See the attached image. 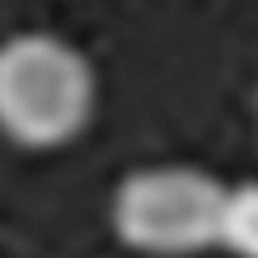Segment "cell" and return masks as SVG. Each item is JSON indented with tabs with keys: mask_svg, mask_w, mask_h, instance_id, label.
<instances>
[{
	"mask_svg": "<svg viewBox=\"0 0 258 258\" xmlns=\"http://www.w3.org/2000/svg\"><path fill=\"white\" fill-rule=\"evenodd\" d=\"M94 117V66L56 33L0 42V132L24 150L71 146Z\"/></svg>",
	"mask_w": 258,
	"mask_h": 258,
	"instance_id": "obj_1",
	"label": "cell"
},
{
	"mask_svg": "<svg viewBox=\"0 0 258 258\" xmlns=\"http://www.w3.org/2000/svg\"><path fill=\"white\" fill-rule=\"evenodd\" d=\"M225 183L197 164H150L122 174L108 202V225L127 249L150 258H192L216 249Z\"/></svg>",
	"mask_w": 258,
	"mask_h": 258,
	"instance_id": "obj_2",
	"label": "cell"
},
{
	"mask_svg": "<svg viewBox=\"0 0 258 258\" xmlns=\"http://www.w3.org/2000/svg\"><path fill=\"white\" fill-rule=\"evenodd\" d=\"M216 244L225 253H235V258H258V178H249V183H225Z\"/></svg>",
	"mask_w": 258,
	"mask_h": 258,
	"instance_id": "obj_3",
	"label": "cell"
}]
</instances>
